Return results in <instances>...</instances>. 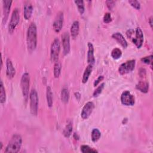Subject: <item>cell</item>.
<instances>
[{"instance_id": "1", "label": "cell", "mask_w": 153, "mask_h": 153, "mask_svg": "<svg viewBox=\"0 0 153 153\" xmlns=\"http://www.w3.org/2000/svg\"><path fill=\"white\" fill-rule=\"evenodd\" d=\"M26 44L28 51L32 53L37 45V29L35 23L32 22L28 27L26 34Z\"/></svg>"}, {"instance_id": "2", "label": "cell", "mask_w": 153, "mask_h": 153, "mask_svg": "<svg viewBox=\"0 0 153 153\" xmlns=\"http://www.w3.org/2000/svg\"><path fill=\"white\" fill-rule=\"evenodd\" d=\"M22 138L19 134H14L7 146L5 148V152L7 153H16L18 152L22 146Z\"/></svg>"}, {"instance_id": "3", "label": "cell", "mask_w": 153, "mask_h": 153, "mask_svg": "<svg viewBox=\"0 0 153 153\" xmlns=\"http://www.w3.org/2000/svg\"><path fill=\"white\" fill-rule=\"evenodd\" d=\"M29 85H30V76L27 72L24 73L21 78L20 87L23 99L26 102L29 96Z\"/></svg>"}, {"instance_id": "4", "label": "cell", "mask_w": 153, "mask_h": 153, "mask_svg": "<svg viewBox=\"0 0 153 153\" xmlns=\"http://www.w3.org/2000/svg\"><path fill=\"white\" fill-rule=\"evenodd\" d=\"M30 111L32 115L36 116L38 109V96L35 89H32L29 93Z\"/></svg>"}, {"instance_id": "5", "label": "cell", "mask_w": 153, "mask_h": 153, "mask_svg": "<svg viewBox=\"0 0 153 153\" xmlns=\"http://www.w3.org/2000/svg\"><path fill=\"white\" fill-rule=\"evenodd\" d=\"M60 51V40L56 38L51 43L50 47V59L53 62L58 61L59 54Z\"/></svg>"}, {"instance_id": "6", "label": "cell", "mask_w": 153, "mask_h": 153, "mask_svg": "<svg viewBox=\"0 0 153 153\" xmlns=\"http://www.w3.org/2000/svg\"><path fill=\"white\" fill-rule=\"evenodd\" d=\"M20 21V13L17 8L14 9L11 19L8 24V32L11 34L13 33L16 26L18 25Z\"/></svg>"}, {"instance_id": "7", "label": "cell", "mask_w": 153, "mask_h": 153, "mask_svg": "<svg viewBox=\"0 0 153 153\" xmlns=\"http://www.w3.org/2000/svg\"><path fill=\"white\" fill-rule=\"evenodd\" d=\"M136 60H130L123 63H122L119 68L118 72L121 75H125L132 72L135 67Z\"/></svg>"}, {"instance_id": "8", "label": "cell", "mask_w": 153, "mask_h": 153, "mask_svg": "<svg viewBox=\"0 0 153 153\" xmlns=\"http://www.w3.org/2000/svg\"><path fill=\"white\" fill-rule=\"evenodd\" d=\"M121 102L125 106H133L135 103L134 97L129 91L126 90L121 94Z\"/></svg>"}, {"instance_id": "9", "label": "cell", "mask_w": 153, "mask_h": 153, "mask_svg": "<svg viewBox=\"0 0 153 153\" xmlns=\"http://www.w3.org/2000/svg\"><path fill=\"white\" fill-rule=\"evenodd\" d=\"M63 13L62 11H59L57 14L54 19V22L53 23V27L54 30L56 32H59L63 27Z\"/></svg>"}, {"instance_id": "10", "label": "cell", "mask_w": 153, "mask_h": 153, "mask_svg": "<svg viewBox=\"0 0 153 153\" xmlns=\"http://www.w3.org/2000/svg\"><path fill=\"white\" fill-rule=\"evenodd\" d=\"M62 44L63 47V53L64 55H67L71 49L70 45V35L68 32H65L62 33Z\"/></svg>"}, {"instance_id": "11", "label": "cell", "mask_w": 153, "mask_h": 153, "mask_svg": "<svg viewBox=\"0 0 153 153\" xmlns=\"http://www.w3.org/2000/svg\"><path fill=\"white\" fill-rule=\"evenodd\" d=\"M94 108V104L93 102H88L85 105L83 106L81 112V117L82 119L86 120L87 119L90 115L91 114L93 109Z\"/></svg>"}, {"instance_id": "12", "label": "cell", "mask_w": 153, "mask_h": 153, "mask_svg": "<svg viewBox=\"0 0 153 153\" xmlns=\"http://www.w3.org/2000/svg\"><path fill=\"white\" fill-rule=\"evenodd\" d=\"M13 1L10 0L2 1V23L5 24L8 18Z\"/></svg>"}, {"instance_id": "13", "label": "cell", "mask_w": 153, "mask_h": 153, "mask_svg": "<svg viewBox=\"0 0 153 153\" xmlns=\"http://www.w3.org/2000/svg\"><path fill=\"white\" fill-rule=\"evenodd\" d=\"M135 36L131 39L133 44L136 45L137 48H140L143 42V33L140 27H137L135 30Z\"/></svg>"}, {"instance_id": "14", "label": "cell", "mask_w": 153, "mask_h": 153, "mask_svg": "<svg viewBox=\"0 0 153 153\" xmlns=\"http://www.w3.org/2000/svg\"><path fill=\"white\" fill-rule=\"evenodd\" d=\"M16 74V69L11 60L8 58L6 60V75L8 78L12 79Z\"/></svg>"}, {"instance_id": "15", "label": "cell", "mask_w": 153, "mask_h": 153, "mask_svg": "<svg viewBox=\"0 0 153 153\" xmlns=\"http://www.w3.org/2000/svg\"><path fill=\"white\" fill-rule=\"evenodd\" d=\"M88 53H87V62L89 65H93L95 63V58L94 56V47L92 43L88 42Z\"/></svg>"}, {"instance_id": "16", "label": "cell", "mask_w": 153, "mask_h": 153, "mask_svg": "<svg viewBox=\"0 0 153 153\" xmlns=\"http://www.w3.org/2000/svg\"><path fill=\"white\" fill-rule=\"evenodd\" d=\"M112 38L115 39L124 48H127V47L128 46V43L126 39L120 32L114 33L112 35Z\"/></svg>"}, {"instance_id": "17", "label": "cell", "mask_w": 153, "mask_h": 153, "mask_svg": "<svg viewBox=\"0 0 153 153\" xmlns=\"http://www.w3.org/2000/svg\"><path fill=\"white\" fill-rule=\"evenodd\" d=\"M33 12V7L32 5L30 2H26L24 5V10H23V13H24V17L26 20H29Z\"/></svg>"}, {"instance_id": "18", "label": "cell", "mask_w": 153, "mask_h": 153, "mask_svg": "<svg viewBox=\"0 0 153 153\" xmlns=\"http://www.w3.org/2000/svg\"><path fill=\"white\" fill-rule=\"evenodd\" d=\"M71 35L73 39L77 37L79 31V23L78 20L74 21L71 27Z\"/></svg>"}, {"instance_id": "19", "label": "cell", "mask_w": 153, "mask_h": 153, "mask_svg": "<svg viewBox=\"0 0 153 153\" xmlns=\"http://www.w3.org/2000/svg\"><path fill=\"white\" fill-rule=\"evenodd\" d=\"M136 89L143 93H146L149 90V84L146 81H140L136 85Z\"/></svg>"}, {"instance_id": "20", "label": "cell", "mask_w": 153, "mask_h": 153, "mask_svg": "<svg viewBox=\"0 0 153 153\" xmlns=\"http://www.w3.org/2000/svg\"><path fill=\"white\" fill-rule=\"evenodd\" d=\"M46 99L48 106L51 108L53 103V96L52 90L50 86H47L46 88Z\"/></svg>"}, {"instance_id": "21", "label": "cell", "mask_w": 153, "mask_h": 153, "mask_svg": "<svg viewBox=\"0 0 153 153\" xmlns=\"http://www.w3.org/2000/svg\"><path fill=\"white\" fill-rule=\"evenodd\" d=\"M93 70V66L91 65H88L86 68L84 70V72L83 73V75H82V82L85 84L86 83L88 80V78L90 77V74H91Z\"/></svg>"}, {"instance_id": "22", "label": "cell", "mask_w": 153, "mask_h": 153, "mask_svg": "<svg viewBox=\"0 0 153 153\" xmlns=\"http://www.w3.org/2000/svg\"><path fill=\"white\" fill-rule=\"evenodd\" d=\"M61 100L64 103H67L69 101V92L68 89V88L64 87L62 88L61 91V94H60Z\"/></svg>"}, {"instance_id": "23", "label": "cell", "mask_w": 153, "mask_h": 153, "mask_svg": "<svg viewBox=\"0 0 153 153\" xmlns=\"http://www.w3.org/2000/svg\"><path fill=\"white\" fill-rule=\"evenodd\" d=\"M62 70V64L59 61H57L55 62L53 69V74L55 78H58L61 73Z\"/></svg>"}, {"instance_id": "24", "label": "cell", "mask_w": 153, "mask_h": 153, "mask_svg": "<svg viewBox=\"0 0 153 153\" xmlns=\"http://www.w3.org/2000/svg\"><path fill=\"white\" fill-rule=\"evenodd\" d=\"M72 128H73L72 123V122L70 121L66 124V126L65 127L64 130H63V135L65 137H70V136L71 135L72 132Z\"/></svg>"}, {"instance_id": "25", "label": "cell", "mask_w": 153, "mask_h": 153, "mask_svg": "<svg viewBox=\"0 0 153 153\" xmlns=\"http://www.w3.org/2000/svg\"><path fill=\"white\" fill-rule=\"evenodd\" d=\"M0 102L1 103H4L6 101V93L2 80L0 82Z\"/></svg>"}, {"instance_id": "26", "label": "cell", "mask_w": 153, "mask_h": 153, "mask_svg": "<svg viewBox=\"0 0 153 153\" xmlns=\"http://www.w3.org/2000/svg\"><path fill=\"white\" fill-rule=\"evenodd\" d=\"M91 140L93 142H96L99 140L101 136V133L98 128H93L91 131Z\"/></svg>"}, {"instance_id": "27", "label": "cell", "mask_w": 153, "mask_h": 153, "mask_svg": "<svg viewBox=\"0 0 153 153\" xmlns=\"http://www.w3.org/2000/svg\"><path fill=\"white\" fill-rule=\"evenodd\" d=\"M111 57L115 60L119 59L122 56V51L118 48H114L111 51Z\"/></svg>"}, {"instance_id": "28", "label": "cell", "mask_w": 153, "mask_h": 153, "mask_svg": "<svg viewBox=\"0 0 153 153\" xmlns=\"http://www.w3.org/2000/svg\"><path fill=\"white\" fill-rule=\"evenodd\" d=\"M80 149L82 153H97V152H98V151L96 149L92 148L90 147L89 146L85 145H81Z\"/></svg>"}, {"instance_id": "29", "label": "cell", "mask_w": 153, "mask_h": 153, "mask_svg": "<svg viewBox=\"0 0 153 153\" xmlns=\"http://www.w3.org/2000/svg\"><path fill=\"white\" fill-rule=\"evenodd\" d=\"M75 4L76 5L78 11L81 14H82L84 13L85 8H84V3L83 1H74Z\"/></svg>"}, {"instance_id": "30", "label": "cell", "mask_w": 153, "mask_h": 153, "mask_svg": "<svg viewBox=\"0 0 153 153\" xmlns=\"http://www.w3.org/2000/svg\"><path fill=\"white\" fill-rule=\"evenodd\" d=\"M104 87H105V83H102L100 85H99L96 89L93 92V96L94 97H97L100 94H101L103 89L104 88Z\"/></svg>"}, {"instance_id": "31", "label": "cell", "mask_w": 153, "mask_h": 153, "mask_svg": "<svg viewBox=\"0 0 153 153\" xmlns=\"http://www.w3.org/2000/svg\"><path fill=\"white\" fill-rule=\"evenodd\" d=\"M152 55H150L149 56H146L144 57H142L141 59L142 62L143 63H145L146 65H150L151 67L152 68Z\"/></svg>"}, {"instance_id": "32", "label": "cell", "mask_w": 153, "mask_h": 153, "mask_svg": "<svg viewBox=\"0 0 153 153\" xmlns=\"http://www.w3.org/2000/svg\"><path fill=\"white\" fill-rule=\"evenodd\" d=\"M128 2L130 4L131 6H132L133 8H134L136 10H140V4L139 1L136 0H130L128 1Z\"/></svg>"}, {"instance_id": "33", "label": "cell", "mask_w": 153, "mask_h": 153, "mask_svg": "<svg viewBox=\"0 0 153 153\" xmlns=\"http://www.w3.org/2000/svg\"><path fill=\"white\" fill-rule=\"evenodd\" d=\"M112 21V17L109 13H106L103 16V22L105 23H109Z\"/></svg>"}, {"instance_id": "34", "label": "cell", "mask_w": 153, "mask_h": 153, "mask_svg": "<svg viewBox=\"0 0 153 153\" xmlns=\"http://www.w3.org/2000/svg\"><path fill=\"white\" fill-rule=\"evenodd\" d=\"M106 5H107V7L109 10H111L113 8V7H114L115 2L114 1H106Z\"/></svg>"}, {"instance_id": "35", "label": "cell", "mask_w": 153, "mask_h": 153, "mask_svg": "<svg viewBox=\"0 0 153 153\" xmlns=\"http://www.w3.org/2000/svg\"><path fill=\"white\" fill-rule=\"evenodd\" d=\"M103 78H104V76H103V75H100V76H98V78L94 81V83H93V85L94 86V87H96V86H97V85H98V84L100 82V81H102L103 79Z\"/></svg>"}, {"instance_id": "36", "label": "cell", "mask_w": 153, "mask_h": 153, "mask_svg": "<svg viewBox=\"0 0 153 153\" xmlns=\"http://www.w3.org/2000/svg\"><path fill=\"white\" fill-rule=\"evenodd\" d=\"M148 22H149V25H150L151 27L152 28V24H153V22H152V16H151V17L149 18Z\"/></svg>"}, {"instance_id": "37", "label": "cell", "mask_w": 153, "mask_h": 153, "mask_svg": "<svg viewBox=\"0 0 153 153\" xmlns=\"http://www.w3.org/2000/svg\"><path fill=\"white\" fill-rule=\"evenodd\" d=\"M75 96L76 99L78 100H79L80 99L81 95H80V94H79L78 92H76V93H75Z\"/></svg>"}, {"instance_id": "38", "label": "cell", "mask_w": 153, "mask_h": 153, "mask_svg": "<svg viewBox=\"0 0 153 153\" xmlns=\"http://www.w3.org/2000/svg\"><path fill=\"white\" fill-rule=\"evenodd\" d=\"M74 138H75V139H79V136H78V134H77L76 133H74Z\"/></svg>"}, {"instance_id": "39", "label": "cell", "mask_w": 153, "mask_h": 153, "mask_svg": "<svg viewBox=\"0 0 153 153\" xmlns=\"http://www.w3.org/2000/svg\"><path fill=\"white\" fill-rule=\"evenodd\" d=\"M0 144H1V147H0V149H2V142H1V143H0Z\"/></svg>"}]
</instances>
